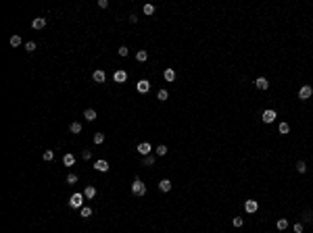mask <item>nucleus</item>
<instances>
[{"label":"nucleus","instance_id":"nucleus-26","mask_svg":"<svg viewBox=\"0 0 313 233\" xmlns=\"http://www.w3.org/2000/svg\"><path fill=\"white\" fill-rule=\"evenodd\" d=\"M288 131H290V125L288 123H280V133H282V135H286Z\"/></svg>","mask_w":313,"mask_h":233},{"label":"nucleus","instance_id":"nucleus-15","mask_svg":"<svg viewBox=\"0 0 313 233\" xmlns=\"http://www.w3.org/2000/svg\"><path fill=\"white\" fill-rule=\"evenodd\" d=\"M163 77H165V81H173V79H175V71H173V69H165Z\"/></svg>","mask_w":313,"mask_h":233},{"label":"nucleus","instance_id":"nucleus-25","mask_svg":"<svg viewBox=\"0 0 313 233\" xmlns=\"http://www.w3.org/2000/svg\"><path fill=\"white\" fill-rule=\"evenodd\" d=\"M142 13H144V15H153L154 13V7H153V4H144V7H142Z\"/></svg>","mask_w":313,"mask_h":233},{"label":"nucleus","instance_id":"nucleus-14","mask_svg":"<svg viewBox=\"0 0 313 233\" xmlns=\"http://www.w3.org/2000/svg\"><path fill=\"white\" fill-rule=\"evenodd\" d=\"M159 190L161 192H169V190H171V181H169V179H161L159 181Z\"/></svg>","mask_w":313,"mask_h":233},{"label":"nucleus","instance_id":"nucleus-6","mask_svg":"<svg viewBox=\"0 0 313 233\" xmlns=\"http://www.w3.org/2000/svg\"><path fill=\"white\" fill-rule=\"evenodd\" d=\"M276 116H278V115H276V110H263V123H273V121H276Z\"/></svg>","mask_w":313,"mask_h":233},{"label":"nucleus","instance_id":"nucleus-18","mask_svg":"<svg viewBox=\"0 0 313 233\" xmlns=\"http://www.w3.org/2000/svg\"><path fill=\"white\" fill-rule=\"evenodd\" d=\"M83 116H86V121H94V119H96V110H94V108H88L86 112H83Z\"/></svg>","mask_w":313,"mask_h":233},{"label":"nucleus","instance_id":"nucleus-5","mask_svg":"<svg viewBox=\"0 0 313 233\" xmlns=\"http://www.w3.org/2000/svg\"><path fill=\"white\" fill-rule=\"evenodd\" d=\"M138 152L142 156H148V154L153 152V146L148 144V142H142V144H138Z\"/></svg>","mask_w":313,"mask_h":233},{"label":"nucleus","instance_id":"nucleus-2","mask_svg":"<svg viewBox=\"0 0 313 233\" xmlns=\"http://www.w3.org/2000/svg\"><path fill=\"white\" fill-rule=\"evenodd\" d=\"M83 198H86L83 194H73L69 198V206L71 208H83Z\"/></svg>","mask_w":313,"mask_h":233},{"label":"nucleus","instance_id":"nucleus-35","mask_svg":"<svg viewBox=\"0 0 313 233\" xmlns=\"http://www.w3.org/2000/svg\"><path fill=\"white\" fill-rule=\"evenodd\" d=\"M127 54H130L127 46H121V48H119V56H127Z\"/></svg>","mask_w":313,"mask_h":233},{"label":"nucleus","instance_id":"nucleus-10","mask_svg":"<svg viewBox=\"0 0 313 233\" xmlns=\"http://www.w3.org/2000/svg\"><path fill=\"white\" fill-rule=\"evenodd\" d=\"M94 169L100 171V173H107L109 171V162H107V160H96V162H94Z\"/></svg>","mask_w":313,"mask_h":233},{"label":"nucleus","instance_id":"nucleus-7","mask_svg":"<svg viewBox=\"0 0 313 233\" xmlns=\"http://www.w3.org/2000/svg\"><path fill=\"white\" fill-rule=\"evenodd\" d=\"M113 79H115V81H117V83H123L125 79H127V73H125L123 69H117V71L113 73Z\"/></svg>","mask_w":313,"mask_h":233},{"label":"nucleus","instance_id":"nucleus-16","mask_svg":"<svg viewBox=\"0 0 313 233\" xmlns=\"http://www.w3.org/2000/svg\"><path fill=\"white\" fill-rule=\"evenodd\" d=\"M63 162H65V167H73L75 156H73V154H65V156H63Z\"/></svg>","mask_w":313,"mask_h":233},{"label":"nucleus","instance_id":"nucleus-4","mask_svg":"<svg viewBox=\"0 0 313 233\" xmlns=\"http://www.w3.org/2000/svg\"><path fill=\"white\" fill-rule=\"evenodd\" d=\"M257 208H259L257 200H246V202H244V210H246V212L253 214V212H257Z\"/></svg>","mask_w":313,"mask_h":233},{"label":"nucleus","instance_id":"nucleus-31","mask_svg":"<svg viewBox=\"0 0 313 233\" xmlns=\"http://www.w3.org/2000/svg\"><path fill=\"white\" fill-rule=\"evenodd\" d=\"M232 223H234V227H242L244 219H242V217H234V221H232Z\"/></svg>","mask_w":313,"mask_h":233},{"label":"nucleus","instance_id":"nucleus-9","mask_svg":"<svg viewBox=\"0 0 313 233\" xmlns=\"http://www.w3.org/2000/svg\"><path fill=\"white\" fill-rule=\"evenodd\" d=\"M136 89H138L140 94H146V92L150 89V83L146 81V79H140V81H138V85H136Z\"/></svg>","mask_w":313,"mask_h":233},{"label":"nucleus","instance_id":"nucleus-24","mask_svg":"<svg viewBox=\"0 0 313 233\" xmlns=\"http://www.w3.org/2000/svg\"><path fill=\"white\" fill-rule=\"evenodd\" d=\"M154 152H157V156H165V154H167V146H163V144L157 146V150H154Z\"/></svg>","mask_w":313,"mask_h":233},{"label":"nucleus","instance_id":"nucleus-32","mask_svg":"<svg viewBox=\"0 0 313 233\" xmlns=\"http://www.w3.org/2000/svg\"><path fill=\"white\" fill-rule=\"evenodd\" d=\"M292 229H294V233H303V229H305V227H303V223H294V227H292Z\"/></svg>","mask_w":313,"mask_h":233},{"label":"nucleus","instance_id":"nucleus-34","mask_svg":"<svg viewBox=\"0 0 313 233\" xmlns=\"http://www.w3.org/2000/svg\"><path fill=\"white\" fill-rule=\"evenodd\" d=\"M75 181H77V175H73V173H71V175H67V183H69V185H73Z\"/></svg>","mask_w":313,"mask_h":233},{"label":"nucleus","instance_id":"nucleus-21","mask_svg":"<svg viewBox=\"0 0 313 233\" xmlns=\"http://www.w3.org/2000/svg\"><path fill=\"white\" fill-rule=\"evenodd\" d=\"M136 58H138L140 62H144L146 58H148V52H146V50H138V52H136Z\"/></svg>","mask_w":313,"mask_h":233},{"label":"nucleus","instance_id":"nucleus-37","mask_svg":"<svg viewBox=\"0 0 313 233\" xmlns=\"http://www.w3.org/2000/svg\"><path fill=\"white\" fill-rule=\"evenodd\" d=\"M305 221H307V223H309V221H313V217H311V212H309V210L305 212Z\"/></svg>","mask_w":313,"mask_h":233},{"label":"nucleus","instance_id":"nucleus-3","mask_svg":"<svg viewBox=\"0 0 313 233\" xmlns=\"http://www.w3.org/2000/svg\"><path fill=\"white\" fill-rule=\"evenodd\" d=\"M311 94H313L311 85H303V88L299 89V98H301V100H309V98H311Z\"/></svg>","mask_w":313,"mask_h":233},{"label":"nucleus","instance_id":"nucleus-23","mask_svg":"<svg viewBox=\"0 0 313 233\" xmlns=\"http://www.w3.org/2000/svg\"><path fill=\"white\" fill-rule=\"evenodd\" d=\"M71 133H82V123H71Z\"/></svg>","mask_w":313,"mask_h":233},{"label":"nucleus","instance_id":"nucleus-11","mask_svg":"<svg viewBox=\"0 0 313 233\" xmlns=\"http://www.w3.org/2000/svg\"><path fill=\"white\" fill-rule=\"evenodd\" d=\"M255 85H257V89H267L269 88V81H267L265 77H257V79H255Z\"/></svg>","mask_w":313,"mask_h":233},{"label":"nucleus","instance_id":"nucleus-27","mask_svg":"<svg viewBox=\"0 0 313 233\" xmlns=\"http://www.w3.org/2000/svg\"><path fill=\"white\" fill-rule=\"evenodd\" d=\"M102 142H104V133H94V144H102Z\"/></svg>","mask_w":313,"mask_h":233},{"label":"nucleus","instance_id":"nucleus-22","mask_svg":"<svg viewBox=\"0 0 313 233\" xmlns=\"http://www.w3.org/2000/svg\"><path fill=\"white\" fill-rule=\"evenodd\" d=\"M276 227H278L280 231H284L286 227H288V221H286V219H278V223H276Z\"/></svg>","mask_w":313,"mask_h":233},{"label":"nucleus","instance_id":"nucleus-13","mask_svg":"<svg viewBox=\"0 0 313 233\" xmlns=\"http://www.w3.org/2000/svg\"><path fill=\"white\" fill-rule=\"evenodd\" d=\"M44 25H46V19H44V17H38V19L31 21V27L34 29H42Z\"/></svg>","mask_w":313,"mask_h":233},{"label":"nucleus","instance_id":"nucleus-30","mask_svg":"<svg viewBox=\"0 0 313 233\" xmlns=\"http://www.w3.org/2000/svg\"><path fill=\"white\" fill-rule=\"evenodd\" d=\"M296 171H299V173H305V171H307V165L303 162V160H299V162H296Z\"/></svg>","mask_w":313,"mask_h":233},{"label":"nucleus","instance_id":"nucleus-33","mask_svg":"<svg viewBox=\"0 0 313 233\" xmlns=\"http://www.w3.org/2000/svg\"><path fill=\"white\" fill-rule=\"evenodd\" d=\"M25 50H27V52H34L36 50V42H27V44H25Z\"/></svg>","mask_w":313,"mask_h":233},{"label":"nucleus","instance_id":"nucleus-1","mask_svg":"<svg viewBox=\"0 0 313 233\" xmlns=\"http://www.w3.org/2000/svg\"><path fill=\"white\" fill-rule=\"evenodd\" d=\"M132 194L134 196H144L146 194V183H142L140 179H136V181L132 183Z\"/></svg>","mask_w":313,"mask_h":233},{"label":"nucleus","instance_id":"nucleus-36","mask_svg":"<svg viewBox=\"0 0 313 233\" xmlns=\"http://www.w3.org/2000/svg\"><path fill=\"white\" fill-rule=\"evenodd\" d=\"M98 7H100V8H107V7H109V0H98Z\"/></svg>","mask_w":313,"mask_h":233},{"label":"nucleus","instance_id":"nucleus-17","mask_svg":"<svg viewBox=\"0 0 313 233\" xmlns=\"http://www.w3.org/2000/svg\"><path fill=\"white\" fill-rule=\"evenodd\" d=\"M154 165V156L153 154H148V156L142 158V167H153Z\"/></svg>","mask_w":313,"mask_h":233},{"label":"nucleus","instance_id":"nucleus-19","mask_svg":"<svg viewBox=\"0 0 313 233\" xmlns=\"http://www.w3.org/2000/svg\"><path fill=\"white\" fill-rule=\"evenodd\" d=\"M79 214H82V219H90L92 217V208L83 206V208H79Z\"/></svg>","mask_w":313,"mask_h":233},{"label":"nucleus","instance_id":"nucleus-29","mask_svg":"<svg viewBox=\"0 0 313 233\" xmlns=\"http://www.w3.org/2000/svg\"><path fill=\"white\" fill-rule=\"evenodd\" d=\"M157 98H159V100H167V98H169V94H167V89H159V94H157Z\"/></svg>","mask_w":313,"mask_h":233},{"label":"nucleus","instance_id":"nucleus-12","mask_svg":"<svg viewBox=\"0 0 313 233\" xmlns=\"http://www.w3.org/2000/svg\"><path fill=\"white\" fill-rule=\"evenodd\" d=\"M83 196H86V198H88V200L96 198V187H94V185H88V187L83 190Z\"/></svg>","mask_w":313,"mask_h":233},{"label":"nucleus","instance_id":"nucleus-8","mask_svg":"<svg viewBox=\"0 0 313 233\" xmlns=\"http://www.w3.org/2000/svg\"><path fill=\"white\" fill-rule=\"evenodd\" d=\"M92 79H94L96 83H102L104 79H107V75H104V71H102V69H96V71L92 73Z\"/></svg>","mask_w":313,"mask_h":233},{"label":"nucleus","instance_id":"nucleus-28","mask_svg":"<svg viewBox=\"0 0 313 233\" xmlns=\"http://www.w3.org/2000/svg\"><path fill=\"white\" fill-rule=\"evenodd\" d=\"M42 158H44V160H52V158H55V152H52V150H46L44 154H42Z\"/></svg>","mask_w":313,"mask_h":233},{"label":"nucleus","instance_id":"nucleus-20","mask_svg":"<svg viewBox=\"0 0 313 233\" xmlns=\"http://www.w3.org/2000/svg\"><path fill=\"white\" fill-rule=\"evenodd\" d=\"M8 42H11V46H13V48H15V46H21V35H17V34L11 35V40H8Z\"/></svg>","mask_w":313,"mask_h":233}]
</instances>
